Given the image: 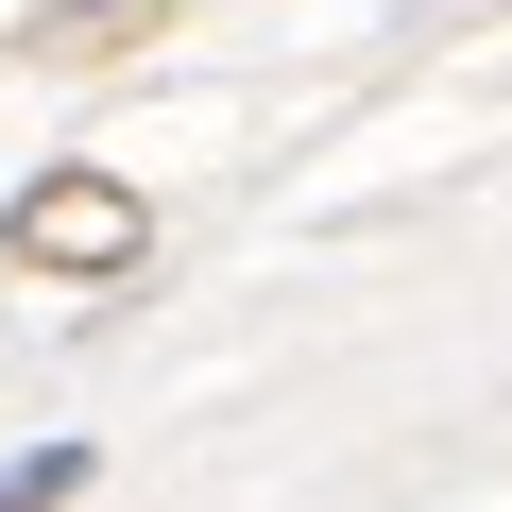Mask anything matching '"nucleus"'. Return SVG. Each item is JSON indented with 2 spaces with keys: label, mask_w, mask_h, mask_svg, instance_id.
<instances>
[{
  "label": "nucleus",
  "mask_w": 512,
  "mask_h": 512,
  "mask_svg": "<svg viewBox=\"0 0 512 512\" xmlns=\"http://www.w3.org/2000/svg\"><path fill=\"white\" fill-rule=\"evenodd\" d=\"M35 35H52V52H120V35H154V0H52Z\"/></svg>",
  "instance_id": "obj_2"
},
{
  "label": "nucleus",
  "mask_w": 512,
  "mask_h": 512,
  "mask_svg": "<svg viewBox=\"0 0 512 512\" xmlns=\"http://www.w3.org/2000/svg\"><path fill=\"white\" fill-rule=\"evenodd\" d=\"M0 239H18L35 274H120L154 222H137V188H103V171H52V188H18V222H0Z\"/></svg>",
  "instance_id": "obj_1"
},
{
  "label": "nucleus",
  "mask_w": 512,
  "mask_h": 512,
  "mask_svg": "<svg viewBox=\"0 0 512 512\" xmlns=\"http://www.w3.org/2000/svg\"><path fill=\"white\" fill-rule=\"evenodd\" d=\"M52 495H86V444H35V461H0V512H52Z\"/></svg>",
  "instance_id": "obj_3"
}]
</instances>
